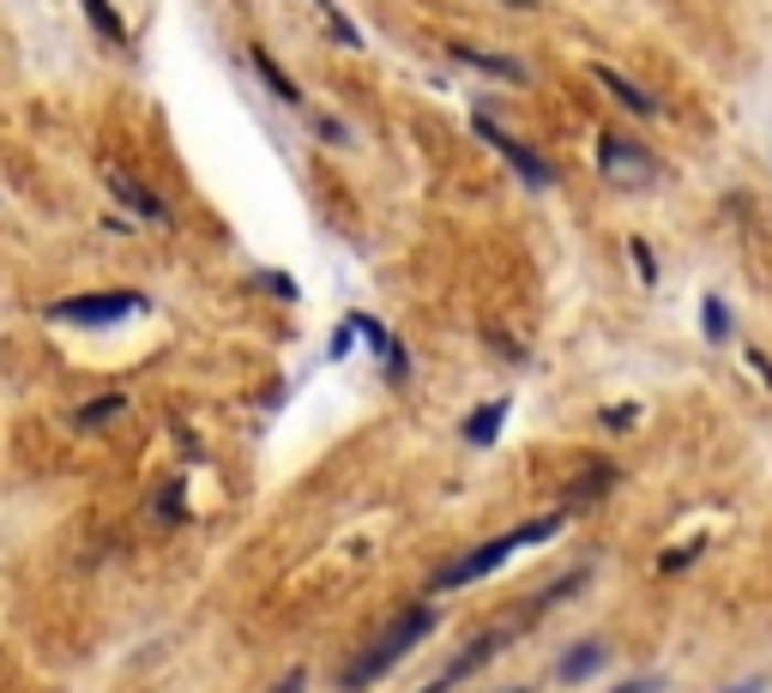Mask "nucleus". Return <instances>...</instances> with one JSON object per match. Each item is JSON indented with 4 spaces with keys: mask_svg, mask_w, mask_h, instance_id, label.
I'll list each match as a JSON object with an SVG mask.
<instances>
[{
    "mask_svg": "<svg viewBox=\"0 0 772 693\" xmlns=\"http://www.w3.org/2000/svg\"><path fill=\"white\" fill-rule=\"evenodd\" d=\"M429 634H435V609H429V603H410V609H398L393 621H386L380 634H375V639H368V646L351 658V670L339 675V687H344V693H363V687H375L380 675L393 670V663L405 658V651H417Z\"/></svg>",
    "mask_w": 772,
    "mask_h": 693,
    "instance_id": "f257e3e1",
    "label": "nucleus"
},
{
    "mask_svg": "<svg viewBox=\"0 0 772 693\" xmlns=\"http://www.w3.org/2000/svg\"><path fill=\"white\" fill-rule=\"evenodd\" d=\"M568 531V512H544L537 524H519V531H507V537H495V543H483V549H471V555H459L453 567H441L429 580V592L441 597V592H465V585H478L483 573H495L507 555H519V549H532V543H549V537H561Z\"/></svg>",
    "mask_w": 772,
    "mask_h": 693,
    "instance_id": "f03ea898",
    "label": "nucleus"
},
{
    "mask_svg": "<svg viewBox=\"0 0 772 693\" xmlns=\"http://www.w3.org/2000/svg\"><path fill=\"white\" fill-rule=\"evenodd\" d=\"M598 175L610 187H652L664 175V163L628 133H598Z\"/></svg>",
    "mask_w": 772,
    "mask_h": 693,
    "instance_id": "7ed1b4c3",
    "label": "nucleus"
},
{
    "mask_svg": "<svg viewBox=\"0 0 772 693\" xmlns=\"http://www.w3.org/2000/svg\"><path fill=\"white\" fill-rule=\"evenodd\" d=\"M146 314V296L139 290H92V296H67L49 307L55 326H121V320Z\"/></svg>",
    "mask_w": 772,
    "mask_h": 693,
    "instance_id": "20e7f679",
    "label": "nucleus"
},
{
    "mask_svg": "<svg viewBox=\"0 0 772 693\" xmlns=\"http://www.w3.org/2000/svg\"><path fill=\"white\" fill-rule=\"evenodd\" d=\"M471 127H478V139H483V145H495L501 158L513 163V175H519V182L532 187V194H544V187H556V170H549V163L537 158L532 145H525V139H513L507 127L495 121V115H483V109H478V115H471Z\"/></svg>",
    "mask_w": 772,
    "mask_h": 693,
    "instance_id": "39448f33",
    "label": "nucleus"
},
{
    "mask_svg": "<svg viewBox=\"0 0 772 693\" xmlns=\"http://www.w3.org/2000/svg\"><path fill=\"white\" fill-rule=\"evenodd\" d=\"M447 55L459 61V67H478V73H489V79H501V85H525L532 79V67H525L519 55H495V48H478V43H447Z\"/></svg>",
    "mask_w": 772,
    "mask_h": 693,
    "instance_id": "423d86ee",
    "label": "nucleus"
},
{
    "mask_svg": "<svg viewBox=\"0 0 772 693\" xmlns=\"http://www.w3.org/2000/svg\"><path fill=\"white\" fill-rule=\"evenodd\" d=\"M109 194L121 199L133 217H146V224H170V205H163L158 194H151L146 182H133V175H121V170H115V175H109Z\"/></svg>",
    "mask_w": 772,
    "mask_h": 693,
    "instance_id": "0eeeda50",
    "label": "nucleus"
},
{
    "mask_svg": "<svg viewBox=\"0 0 772 693\" xmlns=\"http://www.w3.org/2000/svg\"><path fill=\"white\" fill-rule=\"evenodd\" d=\"M591 79H598L603 91L622 102L628 115H658V97H652V91H640V85L628 79V73H615V67H591Z\"/></svg>",
    "mask_w": 772,
    "mask_h": 693,
    "instance_id": "6e6552de",
    "label": "nucleus"
},
{
    "mask_svg": "<svg viewBox=\"0 0 772 693\" xmlns=\"http://www.w3.org/2000/svg\"><path fill=\"white\" fill-rule=\"evenodd\" d=\"M603 658H610V646H603V639H579V646L561 651L556 682H586V675H598V670H603Z\"/></svg>",
    "mask_w": 772,
    "mask_h": 693,
    "instance_id": "1a4fd4ad",
    "label": "nucleus"
},
{
    "mask_svg": "<svg viewBox=\"0 0 772 693\" xmlns=\"http://www.w3.org/2000/svg\"><path fill=\"white\" fill-rule=\"evenodd\" d=\"M248 61H254V73H260V85H266V91H272L278 102H290V109H296V102H302V85H296L285 67H278V61H272V48H266V43H254V48H248Z\"/></svg>",
    "mask_w": 772,
    "mask_h": 693,
    "instance_id": "9d476101",
    "label": "nucleus"
},
{
    "mask_svg": "<svg viewBox=\"0 0 772 693\" xmlns=\"http://www.w3.org/2000/svg\"><path fill=\"white\" fill-rule=\"evenodd\" d=\"M507 416H513V398H489L483 410H471V416H465V441H471V446H489V441L501 434V422H507Z\"/></svg>",
    "mask_w": 772,
    "mask_h": 693,
    "instance_id": "9b49d317",
    "label": "nucleus"
},
{
    "mask_svg": "<svg viewBox=\"0 0 772 693\" xmlns=\"http://www.w3.org/2000/svg\"><path fill=\"white\" fill-rule=\"evenodd\" d=\"M79 7H85V19H92V31H97L103 43H109V48H121V43H127V19H121V12H115V0H79Z\"/></svg>",
    "mask_w": 772,
    "mask_h": 693,
    "instance_id": "f8f14e48",
    "label": "nucleus"
},
{
    "mask_svg": "<svg viewBox=\"0 0 772 693\" xmlns=\"http://www.w3.org/2000/svg\"><path fill=\"white\" fill-rule=\"evenodd\" d=\"M121 410H127V398H121V392H103V398H92V404L73 410V429H103V422L121 416Z\"/></svg>",
    "mask_w": 772,
    "mask_h": 693,
    "instance_id": "ddd939ff",
    "label": "nucleus"
},
{
    "mask_svg": "<svg viewBox=\"0 0 772 693\" xmlns=\"http://www.w3.org/2000/svg\"><path fill=\"white\" fill-rule=\"evenodd\" d=\"M700 338L706 344H725L730 338V307L718 296H700Z\"/></svg>",
    "mask_w": 772,
    "mask_h": 693,
    "instance_id": "4468645a",
    "label": "nucleus"
},
{
    "mask_svg": "<svg viewBox=\"0 0 772 693\" xmlns=\"http://www.w3.org/2000/svg\"><path fill=\"white\" fill-rule=\"evenodd\" d=\"M158 519L163 524H182L187 519V477H175V483H163V489H158Z\"/></svg>",
    "mask_w": 772,
    "mask_h": 693,
    "instance_id": "2eb2a0df",
    "label": "nucleus"
},
{
    "mask_svg": "<svg viewBox=\"0 0 772 693\" xmlns=\"http://www.w3.org/2000/svg\"><path fill=\"white\" fill-rule=\"evenodd\" d=\"M380 368H386V380H393V387H405V380H410V356H405V344H398V338H386L380 344Z\"/></svg>",
    "mask_w": 772,
    "mask_h": 693,
    "instance_id": "dca6fc26",
    "label": "nucleus"
},
{
    "mask_svg": "<svg viewBox=\"0 0 772 693\" xmlns=\"http://www.w3.org/2000/svg\"><path fill=\"white\" fill-rule=\"evenodd\" d=\"M320 12H326V31H332V43H344V48H363V36H356V24L344 19L332 0H320Z\"/></svg>",
    "mask_w": 772,
    "mask_h": 693,
    "instance_id": "f3484780",
    "label": "nucleus"
},
{
    "mask_svg": "<svg viewBox=\"0 0 772 693\" xmlns=\"http://www.w3.org/2000/svg\"><path fill=\"white\" fill-rule=\"evenodd\" d=\"M694 555H706V537H688L682 549H664V555H658V573H682Z\"/></svg>",
    "mask_w": 772,
    "mask_h": 693,
    "instance_id": "a211bd4d",
    "label": "nucleus"
},
{
    "mask_svg": "<svg viewBox=\"0 0 772 693\" xmlns=\"http://www.w3.org/2000/svg\"><path fill=\"white\" fill-rule=\"evenodd\" d=\"M351 344H356V320L344 314V320H339V332L326 338V362H344V356H351Z\"/></svg>",
    "mask_w": 772,
    "mask_h": 693,
    "instance_id": "6ab92c4d",
    "label": "nucleus"
},
{
    "mask_svg": "<svg viewBox=\"0 0 772 693\" xmlns=\"http://www.w3.org/2000/svg\"><path fill=\"white\" fill-rule=\"evenodd\" d=\"M628 253H634V266H640V284H658V260H652V248H646V241H628Z\"/></svg>",
    "mask_w": 772,
    "mask_h": 693,
    "instance_id": "aec40b11",
    "label": "nucleus"
},
{
    "mask_svg": "<svg viewBox=\"0 0 772 693\" xmlns=\"http://www.w3.org/2000/svg\"><path fill=\"white\" fill-rule=\"evenodd\" d=\"M314 133H320V145H344V139H351V133H344V121H332V115H320Z\"/></svg>",
    "mask_w": 772,
    "mask_h": 693,
    "instance_id": "412c9836",
    "label": "nucleus"
},
{
    "mask_svg": "<svg viewBox=\"0 0 772 693\" xmlns=\"http://www.w3.org/2000/svg\"><path fill=\"white\" fill-rule=\"evenodd\" d=\"M634 416H640L634 404H610V410H603L598 422H603V429H628V422H634Z\"/></svg>",
    "mask_w": 772,
    "mask_h": 693,
    "instance_id": "4be33fe9",
    "label": "nucleus"
},
{
    "mask_svg": "<svg viewBox=\"0 0 772 693\" xmlns=\"http://www.w3.org/2000/svg\"><path fill=\"white\" fill-rule=\"evenodd\" d=\"M266 278V290H272V296H285V302H296V284H290V278L285 272H260Z\"/></svg>",
    "mask_w": 772,
    "mask_h": 693,
    "instance_id": "5701e85b",
    "label": "nucleus"
},
{
    "mask_svg": "<svg viewBox=\"0 0 772 693\" xmlns=\"http://www.w3.org/2000/svg\"><path fill=\"white\" fill-rule=\"evenodd\" d=\"M664 682H658V675H640V682H622V687H610V693H658Z\"/></svg>",
    "mask_w": 772,
    "mask_h": 693,
    "instance_id": "b1692460",
    "label": "nucleus"
},
{
    "mask_svg": "<svg viewBox=\"0 0 772 693\" xmlns=\"http://www.w3.org/2000/svg\"><path fill=\"white\" fill-rule=\"evenodd\" d=\"M302 687H308V670H290V675H285V682H278L272 693H302Z\"/></svg>",
    "mask_w": 772,
    "mask_h": 693,
    "instance_id": "393cba45",
    "label": "nucleus"
},
{
    "mask_svg": "<svg viewBox=\"0 0 772 693\" xmlns=\"http://www.w3.org/2000/svg\"><path fill=\"white\" fill-rule=\"evenodd\" d=\"M766 682H761V675H749V682H737V687H725V693H761Z\"/></svg>",
    "mask_w": 772,
    "mask_h": 693,
    "instance_id": "a878e982",
    "label": "nucleus"
},
{
    "mask_svg": "<svg viewBox=\"0 0 772 693\" xmlns=\"http://www.w3.org/2000/svg\"><path fill=\"white\" fill-rule=\"evenodd\" d=\"M501 7H513V12H532V7H537V0H501Z\"/></svg>",
    "mask_w": 772,
    "mask_h": 693,
    "instance_id": "bb28decb",
    "label": "nucleus"
},
{
    "mask_svg": "<svg viewBox=\"0 0 772 693\" xmlns=\"http://www.w3.org/2000/svg\"><path fill=\"white\" fill-rule=\"evenodd\" d=\"M422 693H453V687H447V682H441V675H435V682H429V687H422Z\"/></svg>",
    "mask_w": 772,
    "mask_h": 693,
    "instance_id": "cd10ccee",
    "label": "nucleus"
},
{
    "mask_svg": "<svg viewBox=\"0 0 772 693\" xmlns=\"http://www.w3.org/2000/svg\"><path fill=\"white\" fill-rule=\"evenodd\" d=\"M501 693H532V687H501Z\"/></svg>",
    "mask_w": 772,
    "mask_h": 693,
    "instance_id": "c85d7f7f",
    "label": "nucleus"
}]
</instances>
